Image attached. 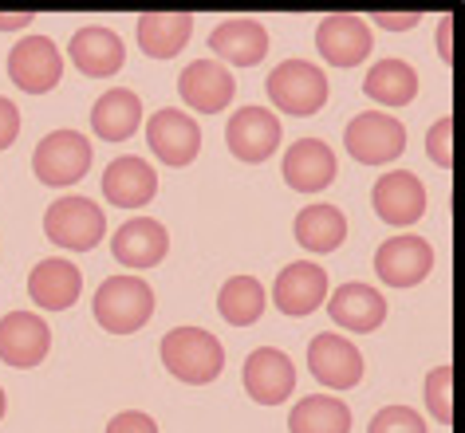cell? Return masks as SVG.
I'll return each instance as SVG.
<instances>
[{
  "instance_id": "cell-3",
  "label": "cell",
  "mask_w": 465,
  "mask_h": 433,
  "mask_svg": "<svg viewBox=\"0 0 465 433\" xmlns=\"http://www.w3.org/2000/svg\"><path fill=\"white\" fill-rule=\"evenodd\" d=\"M264 87H269L272 107L284 114H296V119H312L328 103V75L308 60H284Z\"/></svg>"
},
{
  "instance_id": "cell-8",
  "label": "cell",
  "mask_w": 465,
  "mask_h": 433,
  "mask_svg": "<svg viewBox=\"0 0 465 433\" xmlns=\"http://www.w3.org/2000/svg\"><path fill=\"white\" fill-rule=\"evenodd\" d=\"M308 370L316 374V382L331 386V390H351L363 379V355L351 339L323 331L308 343Z\"/></svg>"
},
{
  "instance_id": "cell-15",
  "label": "cell",
  "mask_w": 465,
  "mask_h": 433,
  "mask_svg": "<svg viewBox=\"0 0 465 433\" xmlns=\"http://www.w3.org/2000/svg\"><path fill=\"white\" fill-rule=\"evenodd\" d=\"M296 386V367L284 350L276 347H257L252 355L245 359V390L252 402L261 406H276L292 394Z\"/></svg>"
},
{
  "instance_id": "cell-28",
  "label": "cell",
  "mask_w": 465,
  "mask_h": 433,
  "mask_svg": "<svg viewBox=\"0 0 465 433\" xmlns=\"http://www.w3.org/2000/svg\"><path fill=\"white\" fill-rule=\"evenodd\" d=\"M363 91L382 107H406L418 95V72L406 60H379L367 72Z\"/></svg>"
},
{
  "instance_id": "cell-9",
  "label": "cell",
  "mask_w": 465,
  "mask_h": 433,
  "mask_svg": "<svg viewBox=\"0 0 465 433\" xmlns=\"http://www.w3.org/2000/svg\"><path fill=\"white\" fill-rule=\"evenodd\" d=\"M52 331L40 315L32 311H8L0 320V359L16 370H32L48 359Z\"/></svg>"
},
{
  "instance_id": "cell-35",
  "label": "cell",
  "mask_w": 465,
  "mask_h": 433,
  "mask_svg": "<svg viewBox=\"0 0 465 433\" xmlns=\"http://www.w3.org/2000/svg\"><path fill=\"white\" fill-rule=\"evenodd\" d=\"M20 134V111L8 99H0V150H8Z\"/></svg>"
},
{
  "instance_id": "cell-23",
  "label": "cell",
  "mask_w": 465,
  "mask_h": 433,
  "mask_svg": "<svg viewBox=\"0 0 465 433\" xmlns=\"http://www.w3.org/2000/svg\"><path fill=\"white\" fill-rule=\"evenodd\" d=\"M328 315L340 327H347V331H375V327L387 320V300H382V291L379 288H371V284H343V288H335L331 291V300H328Z\"/></svg>"
},
{
  "instance_id": "cell-6",
  "label": "cell",
  "mask_w": 465,
  "mask_h": 433,
  "mask_svg": "<svg viewBox=\"0 0 465 433\" xmlns=\"http://www.w3.org/2000/svg\"><path fill=\"white\" fill-rule=\"evenodd\" d=\"M32 170L44 185H75L91 170V143L79 131H52L32 154Z\"/></svg>"
},
{
  "instance_id": "cell-24",
  "label": "cell",
  "mask_w": 465,
  "mask_h": 433,
  "mask_svg": "<svg viewBox=\"0 0 465 433\" xmlns=\"http://www.w3.org/2000/svg\"><path fill=\"white\" fill-rule=\"evenodd\" d=\"M28 291H32V303H40V308L67 311L79 300V291H84V276H79L75 264L60 261V256H48V261H40L32 268Z\"/></svg>"
},
{
  "instance_id": "cell-38",
  "label": "cell",
  "mask_w": 465,
  "mask_h": 433,
  "mask_svg": "<svg viewBox=\"0 0 465 433\" xmlns=\"http://www.w3.org/2000/svg\"><path fill=\"white\" fill-rule=\"evenodd\" d=\"M438 48H441V60H453V52H450V20H441V28H438Z\"/></svg>"
},
{
  "instance_id": "cell-26",
  "label": "cell",
  "mask_w": 465,
  "mask_h": 433,
  "mask_svg": "<svg viewBox=\"0 0 465 433\" xmlns=\"http://www.w3.org/2000/svg\"><path fill=\"white\" fill-rule=\"evenodd\" d=\"M193 36L190 13H146L138 16V48L154 60H173Z\"/></svg>"
},
{
  "instance_id": "cell-39",
  "label": "cell",
  "mask_w": 465,
  "mask_h": 433,
  "mask_svg": "<svg viewBox=\"0 0 465 433\" xmlns=\"http://www.w3.org/2000/svg\"><path fill=\"white\" fill-rule=\"evenodd\" d=\"M5 409H8V398H5V390H0V418H5Z\"/></svg>"
},
{
  "instance_id": "cell-25",
  "label": "cell",
  "mask_w": 465,
  "mask_h": 433,
  "mask_svg": "<svg viewBox=\"0 0 465 433\" xmlns=\"http://www.w3.org/2000/svg\"><path fill=\"white\" fill-rule=\"evenodd\" d=\"M138 123H143V103L126 87L103 91L95 99V107H91V126H95V134L103 143H126L138 131Z\"/></svg>"
},
{
  "instance_id": "cell-12",
  "label": "cell",
  "mask_w": 465,
  "mask_h": 433,
  "mask_svg": "<svg viewBox=\"0 0 465 433\" xmlns=\"http://www.w3.org/2000/svg\"><path fill=\"white\" fill-rule=\"evenodd\" d=\"M225 143L241 162H264L281 146V119L264 107H241L225 126Z\"/></svg>"
},
{
  "instance_id": "cell-1",
  "label": "cell",
  "mask_w": 465,
  "mask_h": 433,
  "mask_svg": "<svg viewBox=\"0 0 465 433\" xmlns=\"http://www.w3.org/2000/svg\"><path fill=\"white\" fill-rule=\"evenodd\" d=\"M95 323L111 335H134L154 315V288L143 276H111L95 291Z\"/></svg>"
},
{
  "instance_id": "cell-34",
  "label": "cell",
  "mask_w": 465,
  "mask_h": 433,
  "mask_svg": "<svg viewBox=\"0 0 465 433\" xmlns=\"http://www.w3.org/2000/svg\"><path fill=\"white\" fill-rule=\"evenodd\" d=\"M103 433H158V421L143 414V409H126V414H114Z\"/></svg>"
},
{
  "instance_id": "cell-21",
  "label": "cell",
  "mask_w": 465,
  "mask_h": 433,
  "mask_svg": "<svg viewBox=\"0 0 465 433\" xmlns=\"http://www.w3.org/2000/svg\"><path fill=\"white\" fill-rule=\"evenodd\" d=\"M209 52L217 55V64H237V67H252L264 60L269 52V32H264L261 20H225L209 32Z\"/></svg>"
},
{
  "instance_id": "cell-20",
  "label": "cell",
  "mask_w": 465,
  "mask_h": 433,
  "mask_svg": "<svg viewBox=\"0 0 465 433\" xmlns=\"http://www.w3.org/2000/svg\"><path fill=\"white\" fill-rule=\"evenodd\" d=\"M67 55H72V64L84 75L111 79V75H119V67H123V40H119V32H114V28L87 25V28H79L72 36V44H67Z\"/></svg>"
},
{
  "instance_id": "cell-7",
  "label": "cell",
  "mask_w": 465,
  "mask_h": 433,
  "mask_svg": "<svg viewBox=\"0 0 465 433\" xmlns=\"http://www.w3.org/2000/svg\"><path fill=\"white\" fill-rule=\"evenodd\" d=\"M64 75V55L48 36H25L8 52V79L28 95H48Z\"/></svg>"
},
{
  "instance_id": "cell-33",
  "label": "cell",
  "mask_w": 465,
  "mask_h": 433,
  "mask_svg": "<svg viewBox=\"0 0 465 433\" xmlns=\"http://www.w3.org/2000/svg\"><path fill=\"white\" fill-rule=\"evenodd\" d=\"M450 134H453V119H450V114H441V119L430 126V134H426V150H430V158H434L441 170H450V166H453Z\"/></svg>"
},
{
  "instance_id": "cell-11",
  "label": "cell",
  "mask_w": 465,
  "mask_h": 433,
  "mask_svg": "<svg viewBox=\"0 0 465 433\" xmlns=\"http://www.w3.org/2000/svg\"><path fill=\"white\" fill-rule=\"evenodd\" d=\"M434 268V249L422 237H391L375 252V272L391 288H414L422 284L426 272Z\"/></svg>"
},
{
  "instance_id": "cell-27",
  "label": "cell",
  "mask_w": 465,
  "mask_h": 433,
  "mask_svg": "<svg viewBox=\"0 0 465 433\" xmlns=\"http://www.w3.org/2000/svg\"><path fill=\"white\" fill-rule=\"evenodd\" d=\"M292 232L308 252H335L347 237V217L335 205H308L296 213Z\"/></svg>"
},
{
  "instance_id": "cell-5",
  "label": "cell",
  "mask_w": 465,
  "mask_h": 433,
  "mask_svg": "<svg viewBox=\"0 0 465 433\" xmlns=\"http://www.w3.org/2000/svg\"><path fill=\"white\" fill-rule=\"evenodd\" d=\"M343 146L363 166H382V162H394L406 150V126L394 114H379V111L355 114L343 131Z\"/></svg>"
},
{
  "instance_id": "cell-36",
  "label": "cell",
  "mask_w": 465,
  "mask_h": 433,
  "mask_svg": "<svg viewBox=\"0 0 465 433\" xmlns=\"http://www.w3.org/2000/svg\"><path fill=\"white\" fill-rule=\"evenodd\" d=\"M375 20H379V28H391V32H411V28H414L422 16H418V13H379Z\"/></svg>"
},
{
  "instance_id": "cell-2",
  "label": "cell",
  "mask_w": 465,
  "mask_h": 433,
  "mask_svg": "<svg viewBox=\"0 0 465 433\" xmlns=\"http://www.w3.org/2000/svg\"><path fill=\"white\" fill-rule=\"evenodd\" d=\"M162 362L178 382L205 386L225 367V347L202 327H173L170 335H162Z\"/></svg>"
},
{
  "instance_id": "cell-13",
  "label": "cell",
  "mask_w": 465,
  "mask_h": 433,
  "mask_svg": "<svg viewBox=\"0 0 465 433\" xmlns=\"http://www.w3.org/2000/svg\"><path fill=\"white\" fill-rule=\"evenodd\" d=\"M316 48L328 64L335 67H355L371 55V28L363 16H351V13H335V16H323L320 28H316Z\"/></svg>"
},
{
  "instance_id": "cell-19",
  "label": "cell",
  "mask_w": 465,
  "mask_h": 433,
  "mask_svg": "<svg viewBox=\"0 0 465 433\" xmlns=\"http://www.w3.org/2000/svg\"><path fill=\"white\" fill-rule=\"evenodd\" d=\"M158 193V178L150 170L146 158H114L107 170H103V197L119 209H143L150 205V197Z\"/></svg>"
},
{
  "instance_id": "cell-31",
  "label": "cell",
  "mask_w": 465,
  "mask_h": 433,
  "mask_svg": "<svg viewBox=\"0 0 465 433\" xmlns=\"http://www.w3.org/2000/svg\"><path fill=\"white\" fill-rule=\"evenodd\" d=\"M450 382H453V367H446V362L430 370V379H426V406H430V414H434L441 426H450V421H453Z\"/></svg>"
},
{
  "instance_id": "cell-32",
  "label": "cell",
  "mask_w": 465,
  "mask_h": 433,
  "mask_svg": "<svg viewBox=\"0 0 465 433\" xmlns=\"http://www.w3.org/2000/svg\"><path fill=\"white\" fill-rule=\"evenodd\" d=\"M367 433H426V421L411 406H387L371 418Z\"/></svg>"
},
{
  "instance_id": "cell-22",
  "label": "cell",
  "mask_w": 465,
  "mask_h": 433,
  "mask_svg": "<svg viewBox=\"0 0 465 433\" xmlns=\"http://www.w3.org/2000/svg\"><path fill=\"white\" fill-rule=\"evenodd\" d=\"M166 249H170V237L154 217H131L111 241L114 261L126 268H154L166 256Z\"/></svg>"
},
{
  "instance_id": "cell-10",
  "label": "cell",
  "mask_w": 465,
  "mask_h": 433,
  "mask_svg": "<svg viewBox=\"0 0 465 433\" xmlns=\"http://www.w3.org/2000/svg\"><path fill=\"white\" fill-rule=\"evenodd\" d=\"M146 143L158 154V162H166V166H190L197 158V150H202V126H197L185 111L166 107V111L150 114Z\"/></svg>"
},
{
  "instance_id": "cell-16",
  "label": "cell",
  "mask_w": 465,
  "mask_h": 433,
  "mask_svg": "<svg viewBox=\"0 0 465 433\" xmlns=\"http://www.w3.org/2000/svg\"><path fill=\"white\" fill-rule=\"evenodd\" d=\"M178 91L193 111L217 114L221 107H229L232 95H237V79H232L217 60H193L178 75Z\"/></svg>"
},
{
  "instance_id": "cell-17",
  "label": "cell",
  "mask_w": 465,
  "mask_h": 433,
  "mask_svg": "<svg viewBox=\"0 0 465 433\" xmlns=\"http://www.w3.org/2000/svg\"><path fill=\"white\" fill-rule=\"evenodd\" d=\"M272 300L284 315H312L328 300V272L312 261H296L276 276Z\"/></svg>"
},
{
  "instance_id": "cell-37",
  "label": "cell",
  "mask_w": 465,
  "mask_h": 433,
  "mask_svg": "<svg viewBox=\"0 0 465 433\" xmlns=\"http://www.w3.org/2000/svg\"><path fill=\"white\" fill-rule=\"evenodd\" d=\"M32 20V13H0V32H16Z\"/></svg>"
},
{
  "instance_id": "cell-29",
  "label": "cell",
  "mask_w": 465,
  "mask_h": 433,
  "mask_svg": "<svg viewBox=\"0 0 465 433\" xmlns=\"http://www.w3.org/2000/svg\"><path fill=\"white\" fill-rule=\"evenodd\" d=\"M288 429L292 433H347L351 429V409H347L340 398L312 394V398H304V402L292 406Z\"/></svg>"
},
{
  "instance_id": "cell-30",
  "label": "cell",
  "mask_w": 465,
  "mask_h": 433,
  "mask_svg": "<svg viewBox=\"0 0 465 433\" xmlns=\"http://www.w3.org/2000/svg\"><path fill=\"white\" fill-rule=\"evenodd\" d=\"M264 303L269 300H264V288L257 276H232V280H225V288H221V296H217V311H221V320L232 327H249L261 320Z\"/></svg>"
},
{
  "instance_id": "cell-18",
  "label": "cell",
  "mask_w": 465,
  "mask_h": 433,
  "mask_svg": "<svg viewBox=\"0 0 465 433\" xmlns=\"http://www.w3.org/2000/svg\"><path fill=\"white\" fill-rule=\"evenodd\" d=\"M281 173L296 193H320L335 182V154L320 138H300L296 146H288Z\"/></svg>"
},
{
  "instance_id": "cell-14",
  "label": "cell",
  "mask_w": 465,
  "mask_h": 433,
  "mask_svg": "<svg viewBox=\"0 0 465 433\" xmlns=\"http://www.w3.org/2000/svg\"><path fill=\"white\" fill-rule=\"evenodd\" d=\"M371 205H375L379 221H387V225H414L426 213V185L411 170H394L375 182Z\"/></svg>"
},
{
  "instance_id": "cell-4",
  "label": "cell",
  "mask_w": 465,
  "mask_h": 433,
  "mask_svg": "<svg viewBox=\"0 0 465 433\" xmlns=\"http://www.w3.org/2000/svg\"><path fill=\"white\" fill-rule=\"evenodd\" d=\"M44 232L52 244L72 252H91L107 232V213L91 197H60L44 213Z\"/></svg>"
}]
</instances>
